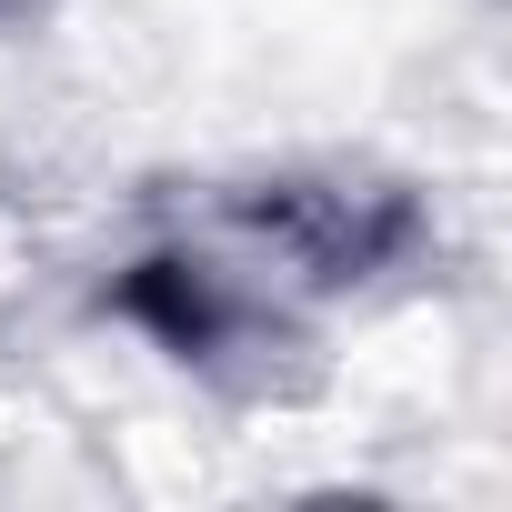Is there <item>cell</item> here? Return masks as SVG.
<instances>
[{"mask_svg": "<svg viewBox=\"0 0 512 512\" xmlns=\"http://www.w3.org/2000/svg\"><path fill=\"white\" fill-rule=\"evenodd\" d=\"M211 221H221L211 251L231 262V282L272 322H282L272 282L302 292V302H342V292H372L382 272H412L432 251V211L402 181H312V171H282V181L231 191Z\"/></svg>", "mask_w": 512, "mask_h": 512, "instance_id": "obj_1", "label": "cell"}, {"mask_svg": "<svg viewBox=\"0 0 512 512\" xmlns=\"http://www.w3.org/2000/svg\"><path fill=\"white\" fill-rule=\"evenodd\" d=\"M11 11H31V0H0V21H11Z\"/></svg>", "mask_w": 512, "mask_h": 512, "instance_id": "obj_2", "label": "cell"}]
</instances>
